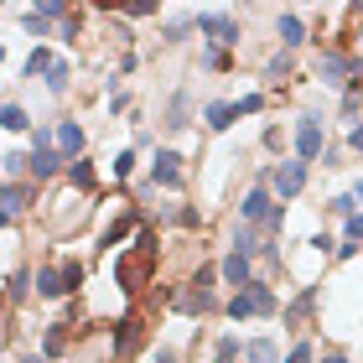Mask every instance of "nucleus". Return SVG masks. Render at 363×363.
<instances>
[{
    "label": "nucleus",
    "mask_w": 363,
    "mask_h": 363,
    "mask_svg": "<svg viewBox=\"0 0 363 363\" xmlns=\"http://www.w3.org/2000/svg\"><path fill=\"white\" fill-rule=\"evenodd\" d=\"M203 120H208L213 130H228L234 120H244V114H239V104H208V114H203Z\"/></svg>",
    "instance_id": "nucleus-16"
},
{
    "label": "nucleus",
    "mask_w": 363,
    "mask_h": 363,
    "mask_svg": "<svg viewBox=\"0 0 363 363\" xmlns=\"http://www.w3.org/2000/svg\"><path fill=\"white\" fill-rule=\"evenodd\" d=\"M306 187V161H280V172H275V192L280 197H296Z\"/></svg>",
    "instance_id": "nucleus-8"
},
{
    "label": "nucleus",
    "mask_w": 363,
    "mask_h": 363,
    "mask_svg": "<svg viewBox=\"0 0 363 363\" xmlns=\"http://www.w3.org/2000/svg\"><path fill=\"white\" fill-rule=\"evenodd\" d=\"M353 151H363V125L353 130Z\"/></svg>",
    "instance_id": "nucleus-30"
},
{
    "label": "nucleus",
    "mask_w": 363,
    "mask_h": 363,
    "mask_svg": "<svg viewBox=\"0 0 363 363\" xmlns=\"http://www.w3.org/2000/svg\"><path fill=\"white\" fill-rule=\"evenodd\" d=\"M62 327H68V322H57L52 333H47V353H62V342H68V333H62Z\"/></svg>",
    "instance_id": "nucleus-24"
},
{
    "label": "nucleus",
    "mask_w": 363,
    "mask_h": 363,
    "mask_svg": "<svg viewBox=\"0 0 363 363\" xmlns=\"http://www.w3.org/2000/svg\"><path fill=\"white\" fill-rule=\"evenodd\" d=\"M239 213H244V223H275V218H280L265 187H255L250 197H244V203H239Z\"/></svg>",
    "instance_id": "nucleus-7"
},
{
    "label": "nucleus",
    "mask_w": 363,
    "mask_h": 363,
    "mask_svg": "<svg viewBox=\"0 0 363 363\" xmlns=\"http://www.w3.org/2000/svg\"><path fill=\"white\" fill-rule=\"evenodd\" d=\"M286 363H311V348H306V342H301V348H291V358Z\"/></svg>",
    "instance_id": "nucleus-29"
},
{
    "label": "nucleus",
    "mask_w": 363,
    "mask_h": 363,
    "mask_svg": "<svg viewBox=\"0 0 363 363\" xmlns=\"http://www.w3.org/2000/svg\"><path fill=\"white\" fill-rule=\"evenodd\" d=\"M26 161H31V177L42 182V177H52V172H57L68 156H62V151H52V135H47V130H37V145H31V156H26Z\"/></svg>",
    "instance_id": "nucleus-4"
},
{
    "label": "nucleus",
    "mask_w": 363,
    "mask_h": 363,
    "mask_svg": "<svg viewBox=\"0 0 363 363\" xmlns=\"http://www.w3.org/2000/svg\"><path fill=\"white\" fill-rule=\"evenodd\" d=\"M78 286H84V265H78V259L37 270V296H68V291H78Z\"/></svg>",
    "instance_id": "nucleus-2"
},
{
    "label": "nucleus",
    "mask_w": 363,
    "mask_h": 363,
    "mask_svg": "<svg viewBox=\"0 0 363 363\" xmlns=\"http://www.w3.org/2000/svg\"><path fill=\"white\" fill-rule=\"evenodd\" d=\"M244 363H280V348L270 337H255L250 348H244Z\"/></svg>",
    "instance_id": "nucleus-15"
},
{
    "label": "nucleus",
    "mask_w": 363,
    "mask_h": 363,
    "mask_svg": "<svg viewBox=\"0 0 363 363\" xmlns=\"http://www.w3.org/2000/svg\"><path fill=\"white\" fill-rule=\"evenodd\" d=\"M135 342H140V317H125L120 327H114V348H120V353H135Z\"/></svg>",
    "instance_id": "nucleus-13"
},
{
    "label": "nucleus",
    "mask_w": 363,
    "mask_h": 363,
    "mask_svg": "<svg viewBox=\"0 0 363 363\" xmlns=\"http://www.w3.org/2000/svg\"><path fill=\"white\" fill-rule=\"evenodd\" d=\"M26 197H31V187H21V182H6V218H16V213L26 208Z\"/></svg>",
    "instance_id": "nucleus-18"
},
{
    "label": "nucleus",
    "mask_w": 363,
    "mask_h": 363,
    "mask_svg": "<svg viewBox=\"0 0 363 363\" xmlns=\"http://www.w3.org/2000/svg\"><path fill=\"white\" fill-rule=\"evenodd\" d=\"M234 358H239V342L223 337V342H218V363H234Z\"/></svg>",
    "instance_id": "nucleus-26"
},
{
    "label": "nucleus",
    "mask_w": 363,
    "mask_h": 363,
    "mask_svg": "<svg viewBox=\"0 0 363 363\" xmlns=\"http://www.w3.org/2000/svg\"><path fill=\"white\" fill-rule=\"evenodd\" d=\"M353 197H358V203H363V182H358V187H353Z\"/></svg>",
    "instance_id": "nucleus-32"
},
{
    "label": "nucleus",
    "mask_w": 363,
    "mask_h": 363,
    "mask_svg": "<svg viewBox=\"0 0 363 363\" xmlns=\"http://www.w3.org/2000/svg\"><path fill=\"white\" fill-rule=\"evenodd\" d=\"M223 280H228V286H239V291L250 286V255H239V250L228 255L223 259Z\"/></svg>",
    "instance_id": "nucleus-12"
},
{
    "label": "nucleus",
    "mask_w": 363,
    "mask_h": 363,
    "mask_svg": "<svg viewBox=\"0 0 363 363\" xmlns=\"http://www.w3.org/2000/svg\"><path fill=\"white\" fill-rule=\"evenodd\" d=\"M348 73H358V68H353L342 52H327V57H322V78H327V84H342Z\"/></svg>",
    "instance_id": "nucleus-14"
},
{
    "label": "nucleus",
    "mask_w": 363,
    "mask_h": 363,
    "mask_svg": "<svg viewBox=\"0 0 363 363\" xmlns=\"http://www.w3.org/2000/svg\"><path fill=\"white\" fill-rule=\"evenodd\" d=\"M311 301H317V291H301V296H296V306L286 311V317L296 322V317H306V311H311Z\"/></svg>",
    "instance_id": "nucleus-23"
},
{
    "label": "nucleus",
    "mask_w": 363,
    "mask_h": 363,
    "mask_svg": "<svg viewBox=\"0 0 363 363\" xmlns=\"http://www.w3.org/2000/svg\"><path fill=\"white\" fill-rule=\"evenodd\" d=\"M270 311H275V291L270 286H255V280L234 296V301H228V317H234V322H244V317H270Z\"/></svg>",
    "instance_id": "nucleus-3"
},
{
    "label": "nucleus",
    "mask_w": 363,
    "mask_h": 363,
    "mask_svg": "<svg viewBox=\"0 0 363 363\" xmlns=\"http://www.w3.org/2000/svg\"><path fill=\"white\" fill-rule=\"evenodd\" d=\"M280 42H286V47H301V42H306L301 16H280Z\"/></svg>",
    "instance_id": "nucleus-17"
},
{
    "label": "nucleus",
    "mask_w": 363,
    "mask_h": 363,
    "mask_svg": "<svg viewBox=\"0 0 363 363\" xmlns=\"http://www.w3.org/2000/svg\"><path fill=\"white\" fill-rule=\"evenodd\" d=\"M197 26H203V37H213L218 47L239 42V26H234V16H197Z\"/></svg>",
    "instance_id": "nucleus-9"
},
{
    "label": "nucleus",
    "mask_w": 363,
    "mask_h": 363,
    "mask_svg": "<svg viewBox=\"0 0 363 363\" xmlns=\"http://www.w3.org/2000/svg\"><path fill=\"white\" fill-rule=\"evenodd\" d=\"M0 125H6V130H26V114H21V104H6V109H0Z\"/></svg>",
    "instance_id": "nucleus-20"
},
{
    "label": "nucleus",
    "mask_w": 363,
    "mask_h": 363,
    "mask_svg": "<svg viewBox=\"0 0 363 363\" xmlns=\"http://www.w3.org/2000/svg\"><path fill=\"white\" fill-rule=\"evenodd\" d=\"M156 259H161V244H156L151 228H140V239L130 244V250L120 255V265H114V280H120V291L140 296V291L156 280Z\"/></svg>",
    "instance_id": "nucleus-1"
},
{
    "label": "nucleus",
    "mask_w": 363,
    "mask_h": 363,
    "mask_svg": "<svg viewBox=\"0 0 363 363\" xmlns=\"http://www.w3.org/2000/svg\"><path fill=\"white\" fill-rule=\"evenodd\" d=\"M130 172H135V156L120 151V156H114V177H130Z\"/></svg>",
    "instance_id": "nucleus-25"
},
{
    "label": "nucleus",
    "mask_w": 363,
    "mask_h": 363,
    "mask_svg": "<svg viewBox=\"0 0 363 363\" xmlns=\"http://www.w3.org/2000/svg\"><path fill=\"white\" fill-rule=\"evenodd\" d=\"M151 177H156V187H182V156L161 151V156L151 161Z\"/></svg>",
    "instance_id": "nucleus-10"
},
{
    "label": "nucleus",
    "mask_w": 363,
    "mask_h": 363,
    "mask_svg": "<svg viewBox=\"0 0 363 363\" xmlns=\"http://www.w3.org/2000/svg\"><path fill=\"white\" fill-rule=\"evenodd\" d=\"M177 306H182V311H213V270H208V265H203V275L192 280L187 296H177Z\"/></svg>",
    "instance_id": "nucleus-6"
},
{
    "label": "nucleus",
    "mask_w": 363,
    "mask_h": 363,
    "mask_svg": "<svg viewBox=\"0 0 363 363\" xmlns=\"http://www.w3.org/2000/svg\"><path fill=\"white\" fill-rule=\"evenodd\" d=\"M47 89H52V94H62V89H68V62H57V68L47 73Z\"/></svg>",
    "instance_id": "nucleus-22"
},
{
    "label": "nucleus",
    "mask_w": 363,
    "mask_h": 363,
    "mask_svg": "<svg viewBox=\"0 0 363 363\" xmlns=\"http://www.w3.org/2000/svg\"><path fill=\"white\" fill-rule=\"evenodd\" d=\"M57 151L68 161H78V151H84V130H78V120H62L57 125Z\"/></svg>",
    "instance_id": "nucleus-11"
},
{
    "label": "nucleus",
    "mask_w": 363,
    "mask_h": 363,
    "mask_svg": "<svg viewBox=\"0 0 363 363\" xmlns=\"http://www.w3.org/2000/svg\"><path fill=\"white\" fill-rule=\"evenodd\" d=\"M327 363H348V358H342V353H333V358H327Z\"/></svg>",
    "instance_id": "nucleus-31"
},
{
    "label": "nucleus",
    "mask_w": 363,
    "mask_h": 363,
    "mask_svg": "<svg viewBox=\"0 0 363 363\" xmlns=\"http://www.w3.org/2000/svg\"><path fill=\"white\" fill-rule=\"evenodd\" d=\"M52 68H57V62H52V52H42V47L26 57V73H52Z\"/></svg>",
    "instance_id": "nucleus-19"
},
{
    "label": "nucleus",
    "mask_w": 363,
    "mask_h": 363,
    "mask_svg": "<svg viewBox=\"0 0 363 363\" xmlns=\"http://www.w3.org/2000/svg\"><path fill=\"white\" fill-rule=\"evenodd\" d=\"M68 177L78 182V187H94V167H89V161H84V156H78V161H73V167H68Z\"/></svg>",
    "instance_id": "nucleus-21"
},
{
    "label": "nucleus",
    "mask_w": 363,
    "mask_h": 363,
    "mask_svg": "<svg viewBox=\"0 0 363 363\" xmlns=\"http://www.w3.org/2000/svg\"><path fill=\"white\" fill-rule=\"evenodd\" d=\"M130 223H135V213H125V218H120V223H114V228H109V244H120V239H125V228H130Z\"/></svg>",
    "instance_id": "nucleus-27"
},
{
    "label": "nucleus",
    "mask_w": 363,
    "mask_h": 363,
    "mask_svg": "<svg viewBox=\"0 0 363 363\" xmlns=\"http://www.w3.org/2000/svg\"><path fill=\"white\" fill-rule=\"evenodd\" d=\"M296 156H301V161L322 156V120H317V114H306V120L296 125Z\"/></svg>",
    "instance_id": "nucleus-5"
},
{
    "label": "nucleus",
    "mask_w": 363,
    "mask_h": 363,
    "mask_svg": "<svg viewBox=\"0 0 363 363\" xmlns=\"http://www.w3.org/2000/svg\"><path fill=\"white\" fill-rule=\"evenodd\" d=\"M363 239V213H353V218H348V244H358Z\"/></svg>",
    "instance_id": "nucleus-28"
}]
</instances>
